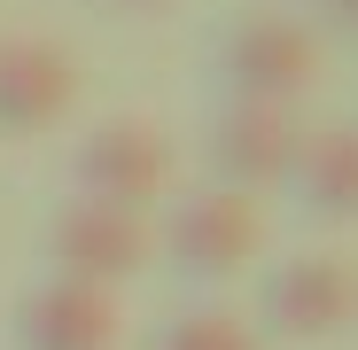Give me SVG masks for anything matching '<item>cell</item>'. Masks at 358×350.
I'll use <instances>...</instances> for the list:
<instances>
[{
    "label": "cell",
    "instance_id": "cell-1",
    "mask_svg": "<svg viewBox=\"0 0 358 350\" xmlns=\"http://www.w3.org/2000/svg\"><path fill=\"white\" fill-rule=\"evenodd\" d=\"M218 71H226L234 101L288 109V101H304L312 78H320V39H312V24H296V16H250V24L226 31Z\"/></svg>",
    "mask_w": 358,
    "mask_h": 350
},
{
    "label": "cell",
    "instance_id": "cell-2",
    "mask_svg": "<svg viewBox=\"0 0 358 350\" xmlns=\"http://www.w3.org/2000/svg\"><path fill=\"white\" fill-rule=\"evenodd\" d=\"M47 257L63 280H94V288H117V280H133L148 257H156V233L141 210H117V203H63L47 226Z\"/></svg>",
    "mask_w": 358,
    "mask_h": 350
},
{
    "label": "cell",
    "instance_id": "cell-3",
    "mask_svg": "<svg viewBox=\"0 0 358 350\" xmlns=\"http://www.w3.org/2000/svg\"><path fill=\"white\" fill-rule=\"evenodd\" d=\"M164 249H171L179 272L226 280V272H242L265 249V218H257V203L242 187H210V195H187L164 218Z\"/></svg>",
    "mask_w": 358,
    "mask_h": 350
},
{
    "label": "cell",
    "instance_id": "cell-4",
    "mask_svg": "<svg viewBox=\"0 0 358 350\" xmlns=\"http://www.w3.org/2000/svg\"><path fill=\"white\" fill-rule=\"evenodd\" d=\"M78 195L117 203V210H141L171 187V140L156 125H101L78 140Z\"/></svg>",
    "mask_w": 358,
    "mask_h": 350
},
{
    "label": "cell",
    "instance_id": "cell-5",
    "mask_svg": "<svg viewBox=\"0 0 358 350\" xmlns=\"http://www.w3.org/2000/svg\"><path fill=\"white\" fill-rule=\"evenodd\" d=\"M358 319V272L343 257H288L265 280V327L296 335V342H327Z\"/></svg>",
    "mask_w": 358,
    "mask_h": 350
},
{
    "label": "cell",
    "instance_id": "cell-6",
    "mask_svg": "<svg viewBox=\"0 0 358 350\" xmlns=\"http://www.w3.org/2000/svg\"><path fill=\"white\" fill-rule=\"evenodd\" d=\"M117 335H125L117 296L94 288V280H63V272L47 288H31L24 312H16V342L24 350H117Z\"/></svg>",
    "mask_w": 358,
    "mask_h": 350
},
{
    "label": "cell",
    "instance_id": "cell-7",
    "mask_svg": "<svg viewBox=\"0 0 358 350\" xmlns=\"http://www.w3.org/2000/svg\"><path fill=\"white\" fill-rule=\"evenodd\" d=\"M296 148H304V133H296V117L288 109H265V101H234L218 125H210V163H218V180L226 187H280L288 171H296Z\"/></svg>",
    "mask_w": 358,
    "mask_h": 350
},
{
    "label": "cell",
    "instance_id": "cell-8",
    "mask_svg": "<svg viewBox=\"0 0 358 350\" xmlns=\"http://www.w3.org/2000/svg\"><path fill=\"white\" fill-rule=\"evenodd\" d=\"M78 101V63L55 39H0V133H47Z\"/></svg>",
    "mask_w": 358,
    "mask_h": 350
},
{
    "label": "cell",
    "instance_id": "cell-9",
    "mask_svg": "<svg viewBox=\"0 0 358 350\" xmlns=\"http://www.w3.org/2000/svg\"><path fill=\"white\" fill-rule=\"evenodd\" d=\"M288 180L304 187V203L320 218H358V125H335V133L304 140Z\"/></svg>",
    "mask_w": 358,
    "mask_h": 350
},
{
    "label": "cell",
    "instance_id": "cell-10",
    "mask_svg": "<svg viewBox=\"0 0 358 350\" xmlns=\"http://www.w3.org/2000/svg\"><path fill=\"white\" fill-rule=\"evenodd\" d=\"M156 350H257V335L234 319V312H187V319H171Z\"/></svg>",
    "mask_w": 358,
    "mask_h": 350
},
{
    "label": "cell",
    "instance_id": "cell-11",
    "mask_svg": "<svg viewBox=\"0 0 358 350\" xmlns=\"http://www.w3.org/2000/svg\"><path fill=\"white\" fill-rule=\"evenodd\" d=\"M327 16H335L343 31H358V0H327Z\"/></svg>",
    "mask_w": 358,
    "mask_h": 350
},
{
    "label": "cell",
    "instance_id": "cell-12",
    "mask_svg": "<svg viewBox=\"0 0 358 350\" xmlns=\"http://www.w3.org/2000/svg\"><path fill=\"white\" fill-rule=\"evenodd\" d=\"M117 8H164V0H117Z\"/></svg>",
    "mask_w": 358,
    "mask_h": 350
}]
</instances>
